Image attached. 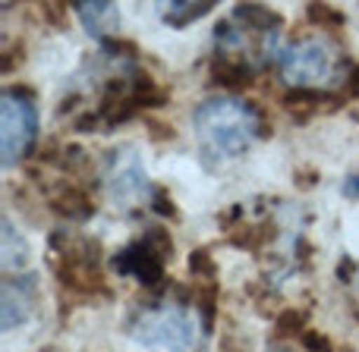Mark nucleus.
<instances>
[{
	"mask_svg": "<svg viewBox=\"0 0 359 352\" xmlns=\"http://www.w3.org/2000/svg\"><path fill=\"white\" fill-rule=\"evenodd\" d=\"M107 195H111V202L117 208H133L142 198L155 195L136 148L111 151V161H107Z\"/></svg>",
	"mask_w": 359,
	"mask_h": 352,
	"instance_id": "39448f33",
	"label": "nucleus"
},
{
	"mask_svg": "<svg viewBox=\"0 0 359 352\" xmlns=\"http://www.w3.org/2000/svg\"><path fill=\"white\" fill-rule=\"evenodd\" d=\"M192 126L202 151L211 161H227L240 157L259 136V113L240 98L217 94L205 98L192 111Z\"/></svg>",
	"mask_w": 359,
	"mask_h": 352,
	"instance_id": "f257e3e1",
	"label": "nucleus"
},
{
	"mask_svg": "<svg viewBox=\"0 0 359 352\" xmlns=\"http://www.w3.org/2000/svg\"><path fill=\"white\" fill-rule=\"evenodd\" d=\"M76 16L82 19V25H86L88 35L101 38V41H107L120 25V10L114 3H95V0H86V3H76Z\"/></svg>",
	"mask_w": 359,
	"mask_h": 352,
	"instance_id": "6e6552de",
	"label": "nucleus"
},
{
	"mask_svg": "<svg viewBox=\"0 0 359 352\" xmlns=\"http://www.w3.org/2000/svg\"><path fill=\"white\" fill-rule=\"evenodd\" d=\"M280 76L290 85L312 88L322 82L337 79V66H341V54L322 38H303L293 41L290 48L280 50Z\"/></svg>",
	"mask_w": 359,
	"mask_h": 352,
	"instance_id": "7ed1b4c3",
	"label": "nucleus"
},
{
	"mask_svg": "<svg viewBox=\"0 0 359 352\" xmlns=\"http://www.w3.org/2000/svg\"><path fill=\"white\" fill-rule=\"evenodd\" d=\"M309 19L312 22H334V25H341L344 22V16L341 13H334V10H328V6H322V3H309Z\"/></svg>",
	"mask_w": 359,
	"mask_h": 352,
	"instance_id": "2eb2a0df",
	"label": "nucleus"
},
{
	"mask_svg": "<svg viewBox=\"0 0 359 352\" xmlns=\"http://www.w3.org/2000/svg\"><path fill=\"white\" fill-rule=\"evenodd\" d=\"M25 265H29V242L19 236L10 217H4V223H0V267L13 274Z\"/></svg>",
	"mask_w": 359,
	"mask_h": 352,
	"instance_id": "1a4fd4ad",
	"label": "nucleus"
},
{
	"mask_svg": "<svg viewBox=\"0 0 359 352\" xmlns=\"http://www.w3.org/2000/svg\"><path fill=\"white\" fill-rule=\"evenodd\" d=\"M344 192H347L350 198H359V176H350L347 183H344Z\"/></svg>",
	"mask_w": 359,
	"mask_h": 352,
	"instance_id": "a211bd4d",
	"label": "nucleus"
},
{
	"mask_svg": "<svg viewBox=\"0 0 359 352\" xmlns=\"http://www.w3.org/2000/svg\"><path fill=\"white\" fill-rule=\"evenodd\" d=\"M35 305V280L19 277V280H4L0 290V328L13 330L16 324H22L32 315Z\"/></svg>",
	"mask_w": 359,
	"mask_h": 352,
	"instance_id": "423d86ee",
	"label": "nucleus"
},
{
	"mask_svg": "<svg viewBox=\"0 0 359 352\" xmlns=\"http://www.w3.org/2000/svg\"><path fill=\"white\" fill-rule=\"evenodd\" d=\"M303 346L309 352H331V343L322 334H316V330H306L303 334Z\"/></svg>",
	"mask_w": 359,
	"mask_h": 352,
	"instance_id": "dca6fc26",
	"label": "nucleus"
},
{
	"mask_svg": "<svg viewBox=\"0 0 359 352\" xmlns=\"http://www.w3.org/2000/svg\"><path fill=\"white\" fill-rule=\"evenodd\" d=\"M347 92H350V94H353V98H356V94H359V66L353 69V73H350V82H347Z\"/></svg>",
	"mask_w": 359,
	"mask_h": 352,
	"instance_id": "6ab92c4d",
	"label": "nucleus"
},
{
	"mask_svg": "<svg viewBox=\"0 0 359 352\" xmlns=\"http://www.w3.org/2000/svg\"><path fill=\"white\" fill-rule=\"evenodd\" d=\"M142 242H145V246H149L161 261H168V255L174 252V242H170L168 230H161V227H151L149 233H145V239H142Z\"/></svg>",
	"mask_w": 359,
	"mask_h": 352,
	"instance_id": "f8f14e48",
	"label": "nucleus"
},
{
	"mask_svg": "<svg viewBox=\"0 0 359 352\" xmlns=\"http://www.w3.org/2000/svg\"><path fill=\"white\" fill-rule=\"evenodd\" d=\"M303 324H306V315L303 311H280L278 315V330L280 334H306L303 330Z\"/></svg>",
	"mask_w": 359,
	"mask_h": 352,
	"instance_id": "ddd939ff",
	"label": "nucleus"
},
{
	"mask_svg": "<svg viewBox=\"0 0 359 352\" xmlns=\"http://www.w3.org/2000/svg\"><path fill=\"white\" fill-rule=\"evenodd\" d=\"M126 330L136 343L164 352H198L205 343V321L180 302H158L136 311Z\"/></svg>",
	"mask_w": 359,
	"mask_h": 352,
	"instance_id": "f03ea898",
	"label": "nucleus"
},
{
	"mask_svg": "<svg viewBox=\"0 0 359 352\" xmlns=\"http://www.w3.org/2000/svg\"><path fill=\"white\" fill-rule=\"evenodd\" d=\"M114 267L126 277H136L139 283H158L164 274V261L151 252L145 242H136V246L123 248V252L114 258Z\"/></svg>",
	"mask_w": 359,
	"mask_h": 352,
	"instance_id": "0eeeda50",
	"label": "nucleus"
},
{
	"mask_svg": "<svg viewBox=\"0 0 359 352\" xmlns=\"http://www.w3.org/2000/svg\"><path fill=\"white\" fill-rule=\"evenodd\" d=\"M211 0H183V3H168L164 6V19H168L170 25H177V29H183V25H189L192 19L205 16V13H211Z\"/></svg>",
	"mask_w": 359,
	"mask_h": 352,
	"instance_id": "9d476101",
	"label": "nucleus"
},
{
	"mask_svg": "<svg viewBox=\"0 0 359 352\" xmlns=\"http://www.w3.org/2000/svg\"><path fill=\"white\" fill-rule=\"evenodd\" d=\"M54 208L60 211V214H67V217H88V214H92L88 198L82 195V192H76V189H69L67 195L54 198Z\"/></svg>",
	"mask_w": 359,
	"mask_h": 352,
	"instance_id": "9b49d317",
	"label": "nucleus"
},
{
	"mask_svg": "<svg viewBox=\"0 0 359 352\" xmlns=\"http://www.w3.org/2000/svg\"><path fill=\"white\" fill-rule=\"evenodd\" d=\"M155 198H158V204H155V211H158V214H164V217H170V214H174V208H170V202H168V192L155 189Z\"/></svg>",
	"mask_w": 359,
	"mask_h": 352,
	"instance_id": "f3484780",
	"label": "nucleus"
},
{
	"mask_svg": "<svg viewBox=\"0 0 359 352\" xmlns=\"http://www.w3.org/2000/svg\"><path fill=\"white\" fill-rule=\"evenodd\" d=\"M38 136V113L32 101L22 92L0 94V161L4 167H13L25 157Z\"/></svg>",
	"mask_w": 359,
	"mask_h": 352,
	"instance_id": "20e7f679",
	"label": "nucleus"
},
{
	"mask_svg": "<svg viewBox=\"0 0 359 352\" xmlns=\"http://www.w3.org/2000/svg\"><path fill=\"white\" fill-rule=\"evenodd\" d=\"M189 274L192 277H198V274H205V277H211L215 274V261H211V255L205 252V248H196L189 258Z\"/></svg>",
	"mask_w": 359,
	"mask_h": 352,
	"instance_id": "4468645a",
	"label": "nucleus"
}]
</instances>
